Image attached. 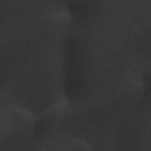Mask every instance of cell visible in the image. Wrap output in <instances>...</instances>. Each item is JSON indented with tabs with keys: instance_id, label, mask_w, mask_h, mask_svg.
Wrapping results in <instances>:
<instances>
[{
	"instance_id": "277c9868",
	"label": "cell",
	"mask_w": 151,
	"mask_h": 151,
	"mask_svg": "<svg viewBox=\"0 0 151 151\" xmlns=\"http://www.w3.org/2000/svg\"><path fill=\"white\" fill-rule=\"evenodd\" d=\"M144 97L149 103H151V76H149L144 81Z\"/></svg>"
},
{
	"instance_id": "6da1fadb",
	"label": "cell",
	"mask_w": 151,
	"mask_h": 151,
	"mask_svg": "<svg viewBox=\"0 0 151 151\" xmlns=\"http://www.w3.org/2000/svg\"><path fill=\"white\" fill-rule=\"evenodd\" d=\"M64 66L65 92L70 98L77 99L85 92L87 84L86 50L78 39H67L64 47Z\"/></svg>"
},
{
	"instance_id": "3957f363",
	"label": "cell",
	"mask_w": 151,
	"mask_h": 151,
	"mask_svg": "<svg viewBox=\"0 0 151 151\" xmlns=\"http://www.w3.org/2000/svg\"><path fill=\"white\" fill-rule=\"evenodd\" d=\"M138 137H139V130L137 129V126L129 125L123 130L118 143H120L123 147H132L133 143H137Z\"/></svg>"
},
{
	"instance_id": "7a4b0ae2",
	"label": "cell",
	"mask_w": 151,
	"mask_h": 151,
	"mask_svg": "<svg viewBox=\"0 0 151 151\" xmlns=\"http://www.w3.org/2000/svg\"><path fill=\"white\" fill-rule=\"evenodd\" d=\"M70 12L76 21L86 22L94 14V6L88 0H74L70 5Z\"/></svg>"
}]
</instances>
